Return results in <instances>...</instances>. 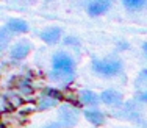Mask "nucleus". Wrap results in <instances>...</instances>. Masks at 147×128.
Instances as JSON below:
<instances>
[{
	"label": "nucleus",
	"mask_w": 147,
	"mask_h": 128,
	"mask_svg": "<svg viewBox=\"0 0 147 128\" xmlns=\"http://www.w3.org/2000/svg\"><path fill=\"white\" fill-rule=\"evenodd\" d=\"M124 6L125 8H128V9H139V8H142L144 6V0H124Z\"/></svg>",
	"instance_id": "16"
},
{
	"label": "nucleus",
	"mask_w": 147,
	"mask_h": 128,
	"mask_svg": "<svg viewBox=\"0 0 147 128\" xmlns=\"http://www.w3.org/2000/svg\"><path fill=\"white\" fill-rule=\"evenodd\" d=\"M61 38V28L59 27H49L41 33V39L45 44H57Z\"/></svg>",
	"instance_id": "8"
},
{
	"label": "nucleus",
	"mask_w": 147,
	"mask_h": 128,
	"mask_svg": "<svg viewBox=\"0 0 147 128\" xmlns=\"http://www.w3.org/2000/svg\"><path fill=\"white\" fill-rule=\"evenodd\" d=\"M78 100L83 103V105L86 106H96L97 103H99V95L94 94L92 91H80L78 94Z\"/></svg>",
	"instance_id": "12"
},
{
	"label": "nucleus",
	"mask_w": 147,
	"mask_h": 128,
	"mask_svg": "<svg viewBox=\"0 0 147 128\" xmlns=\"http://www.w3.org/2000/svg\"><path fill=\"white\" fill-rule=\"evenodd\" d=\"M100 100H102L105 105L116 108V106H121V105H122V102H124V97H122V94H121L119 91H116V89H107V91L102 92Z\"/></svg>",
	"instance_id": "4"
},
{
	"label": "nucleus",
	"mask_w": 147,
	"mask_h": 128,
	"mask_svg": "<svg viewBox=\"0 0 147 128\" xmlns=\"http://www.w3.org/2000/svg\"><path fill=\"white\" fill-rule=\"evenodd\" d=\"M44 128H61V123H47V125H45Z\"/></svg>",
	"instance_id": "20"
},
{
	"label": "nucleus",
	"mask_w": 147,
	"mask_h": 128,
	"mask_svg": "<svg viewBox=\"0 0 147 128\" xmlns=\"http://www.w3.org/2000/svg\"><path fill=\"white\" fill-rule=\"evenodd\" d=\"M6 28L13 33H25L28 31V23L22 19H9L6 23Z\"/></svg>",
	"instance_id": "11"
},
{
	"label": "nucleus",
	"mask_w": 147,
	"mask_h": 128,
	"mask_svg": "<svg viewBox=\"0 0 147 128\" xmlns=\"http://www.w3.org/2000/svg\"><path fill=\"white\" fill-rule=\"evenodd\" d=\"M74 72H75V63H74L71 55H67L66 52H58L53 55L50 72L52 80L67 83L74 78Z\"/></svg>",
	"instance_id": "1"
},
{
	"label": "nucleus",
	"mask_w": 147,
	"mask_h": 128,
	"mask_svg": "<svg viewBox=\"0 0 147 128\" xmlns=\"http://www.w3.org/2000/svg\"><path fill=\"white\" fill-rule=\"evenodd\" d=\"M92 69L94 72L103 75V77H113L117 75L122 70V63L119 60H94L92 61Z\"/></svg>",
	"instance_id": "2"
},
{
	"label": "nucleus",
	"mask_w": 147,
	"mask_h": 128,
	"mask_svg": "<svg viewBox=\"0 0 147 128\" xmlns=\"http://www.w3.org/2000/svg\"><path fill=\"white\" fill-rule=\"evenodd\" d=\"M31 50V46L28 41H22V42H17L14 47L9 50V55H11L13 60H24L27 55L30 53Z\"/></svg>",
	"instance_id": "7"
},
{
	"label": "nucleus",
	"mask_w": 147,
	"mask_h": 128,
	"mask_svg": "<svg viewBox=\"0 0 147 128\" xmlns=\"http://www.w3.org/2000/svg\"><path fill=\"white\" fill-rule=\"evenodd\" d=\"M85 117H86V120H88V122L92 123V125H103V123H105V116H103V113L96 111V109L86 111V113H85Z\"/></svg>",
	"instance_id": "13"
},
{
	"label": "nucleus",
	"mask_w": 147,
	"mask_h": 128,
	"mask_svg": "<svg viewBox=\"0 0 147 128\" xmlns=\"http://www.w3.org/2000/svg\"><path fill=\"white\" fill-rule=\"evenodd\" d=\"M58 105V99L53 95H50L49 92H45L39 97V100H38V109H41V111H44V109H50L53 108V106Z\"/></svg>",
	"instance_id": "10"
},
{
	"label": "nucleus",
	"mask_w": 147,
	"mask_h": 128,
	"mask_svg": "<svg viewBox=\"0 0 147 128\" xmlns=\"http://www.w3.org/2000/svg\"><path fill=\"white\" fill-rule=\"evenodd\" d=\"M142 50H144V53L147 55V42H144V44H142Z\"/></svg>",
	"instance_id": "22"
},
{
	"label": "nucleus",
	"mask_w": 147,
	"mask_h": 128,
	"mask_svg": "<svg viewBox=\"0 0 147 128\" xmlns=\"http://www.w3.org/2000/svg\"><path fill=\"white\" fill-rule=\"evenodd\" d=\"M78 117H80V113L75 106H72V105H61L59 106L58 119H59V123H61V125L71 128L74 125H77Z\"/></svg>",
	"instance_id": "3"
},
{
	"label": "nucleus",
	"mask_w": 147,
	"mask_h": 128,
	"mask_svg": "<svg viewBox=\"0 0 147 128\" xmlns=\"http://www.w3.org/2000/svg\"><path fill=\"white\" fill-rule=\"evenodd\" d=\"M64 42L66 44H71V46H74V44H75V46H78V41H77L75 38H74V39H72V38H69V39H66Z\"/></svg>",
	"instance_id": "19"
},
{
	"label": "nucleus",
	"mask_w": 147,
	"mask_h": 128,
	"mask_svg": "<svg viewBox=\"0 0 147 128\" xmlns=\"http://www.w3.org/2000/svg\"><path fill=\"white\" fill-rule=\"evenodd\" d=\"M16 88H17V91H19L22 95H28V94L33 92V88H31L30 81L27 80V78H20V80L16 83Z\"/></svg>",
	"instance_id": "14"
},
{
	"label": "nucleus",
	"mask_w": 147,
	"mask_h": 128,
	"mask_svg": "<svg viewBox=\"0 0 147 128\" xmlns=\"http://www.w3.org/2000/svg\"><path fill=\"white\" fill-rule=\"evenodd\" d=\"M136 86L147 89V69H144V70L138 75V78H136Z\"/></svg>",
	"instance_id": "17"
},
{
	"label": "nucleus",
	"mask_w": 147,
	"mask_h": 128,
	"mask_svg": "<svg viewBox=\"0 0 147 128\" xmlns=\"http://www.w3.org/2000/svg\"><path fill=\"white\" fill-rule=\"evenodd\" d=\"M121 117L124 119H128V120H138L139 116H141V108H139L138 102H127L124 105L121 111Z\"/></svg>",
	"instance_id": "5"
},
{
	"label": "nucleus",
	"mask_w": 147,
	"mask_h": 128,
	"mask_svg": "<svg viewBox=\"0 0 147 128\" xmlns=\"http://www.w3.org/2000/svg\"><path fill=\"white\" fill-rule=\"evenodd\" d=\"M5 108V100H3V97H0V111Z\"/></svg>",
	"instance_id": "21"
},
{
	"label": "nucleus",
	"mask_w": 147,
	"mask_h": 128,
	"mask_svg": "<svg viewBox=\"0 0 147 128\" xmlns=\"http://www.w3.org/2000/svg\"><path fill=\"white\" fill-rule=\"evenodd\" d=\"M0 125L3 128H20L22 120L13 113H2V116H0Z\"/></svg>",
	"instance_id": "9"
},
{
	"label": "nucleus",
	"mask_w": 147,
	"mask_h": 128,
	"mask_svg": "<svg viewBox=\"0 0 147 128\" xmlns=\"http://www.w3.org/2000/svg\"><path fill=\"white\" fill-rule=\"evenodd\" d=\"M136 99H138V102H142V103H147V89L144 91H141L138 95H136Z\"/></svg>",
	"instance_id": "18"
},
{
	"label": "nucleus",
	"mask_w": 147,
	"mask_h": 128,
	"mask_svg": "<svg viewBox=\"0 0 147 128\" xmlns=\"http://www.w3.org/2000/svg\"><path fill=\"white\" fill-rule=\"evenodd\" d=\"M111 6L110 0H94V2L88 3V13L89 16H100L107 13Z\"/></svg>",
	"instance_id": "6"
},
{
	"label": "nucleus",
	"mask_w": 147,
	"mask_h": 128,
	"mask_svg": "<svg viewBox=\"0 0 147 128\" xmlns=\"http://www.w3.org/2000/svg\"><path fill=\"white\" fill-rule=\"evenodd\" d=\"M9 39H11V36H9L8 28H0V50H5L8 47Z\"/></svg>",
	"instance_id": "15"
}]
</instances>
